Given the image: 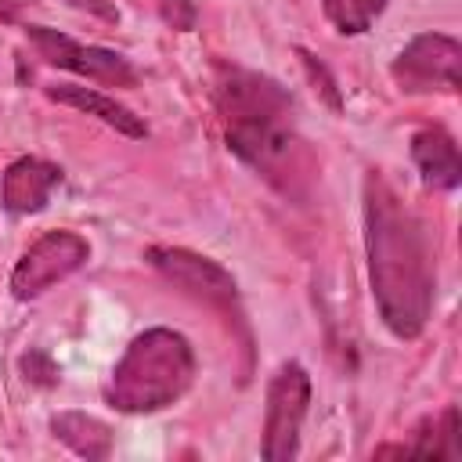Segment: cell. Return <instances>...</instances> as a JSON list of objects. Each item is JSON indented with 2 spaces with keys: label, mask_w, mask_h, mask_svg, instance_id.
<instances>
[{
  "label": "cell",
  "mask_w": 462,
  "mask_h": 462,
  "mask_svg": "<svg viewBox=\"0 0 462 462\" xmlns=\"http://www.w3.org/2000/svg\"><path fill=\"white\" fill-rule=\"evenodd\" d=\"M411 162L422 184L433 191H455L462 184L458 144L444 126H422L411 134Z\"/></svg>",
  "instance_id": "cell-10"
},
{
  "label": "cell",
  "mask_w": 462,
  "mask_h": 462,
  "mask_svg": "<svg viewBox=\"0 0 462 462\" xmlns=\"http://www.w3.org/2000/svg\"><path fill=\"white\" fill-rule=\"evenodd\" d=\"M458 65H462V47L455 36L444 32H419L411 36L401 54L390 65V76L397 79L401 90L408 94H426V90H458Z\"/></svg>",
  "instance_id": "cell-8"
},
{
  "label": "cell",
  "mask_w": 462,
  "mask_h": 462,
  "mask_svg": "<svg viewBox=\"0 0 462 462\" xmlns=\"http://www.w3.org/2000/svg\"><path fill=\"white\" fill-rule=\"evenodd\" d=\"M375 455H433V458H458L462 444H458V408H444L437 419H426L415 430V444H401V448H379Z\"/></svg>",
  "instance_id": "cell-13"
},
{
  "label": "cell",
  "mask_w": 462,
  "mask_h": 462,
  "mask_svg": "<svg viewBox=\"0 0 462 462\" xmlns=\"http://www.w3.org/2000/svg\"><path fill=\"white\" fill-rule=\"evenodd\" d=\"M51 433L69 448L76 451L79 458H90V462H101L112 455V426L87 415V411H58L51 419Z\"/></svg>",
  "instance_id": "cell-12"
},
{
  "label": "cell",
  "mask_w": 462,
  "mask_h": 462,
  "mask_svg": "<svg viewBox=\"0 0 462 462\" xmlns=\"http://www.w3.org/2000/svg\"><path fill=\"white\" fill-rule=\"evenodd\" d=\"M25 36L32 40L36 54L54 69H65L72 76H87V79L105 83V87H137V69L119 51L79 43V40H72L51 25H25Z\"/></svg>",
  "instance_id": "cell-7"
},
{
  "label": "cell",
  "mask_w": 462,
  "mask_h": 462,
  "mask_svg": "<svg viewBox=\"0 0 462 462\" xmlns=\"http://www.w3.org/2000/svg\"><path fill=\"white\" fill-rule=\"evenodd\" d=\"M90 260V242L76 231H47L40 235L11 271V296L36 300L69 274H76Z\"/></svg>",
  "instance_id": "cell-6"
},
{
  "label": "cell",
  "mask_w": 462,
  "mask_h": 462,
  "mask_svg": "<svg viewBox=\"0 0 462 462\" xmlns=\"http://www.w3.org/2000/svg\"><path fill=\"white\" fill-rule=\"evenodd\" d=\"M365 253L383 325L397 339L422 336L437 285L430 235L419 213L379 170L365 177Z\"/></svg>",
  "instance_id": "cell-1"
},
{
  "label": "cell",
  "mask_w": 462,
  "mask_h": 462,
  "mask_svg": "<svg viewBox=\"0 0 462 462\" xmlns=\"http://www.w3.org/2000/svg\"><path fill=\"white\" fill-rule=\"evenodd\" d=\"M217 108L227 148L285 199L303 202L314 184V155L296 134L285 87L249 69H224L217 79Z\"/></svg>",
  "instance_id": "cell-2"
},
{
  "label": "cell",
  "mask_w": 462,
  "mask_h": 462,
  "mask_svg": "<svg viewBox=\"0 0 462 462\" xmlns=\"http://www.w3.org/2000/svg\"><path fill=\"white\" fill-rule=\"evenodd\" d=\"M43 90H47L51 101L69 105V108H79V112L101 119L105 126H112V130L123 134V137L141 141V137L148 134L144 119H141L137 112H130L126 105H119L116 97H108L105 90H94V87H83V83H51V87H43Z\"/></svg>",
  "instance_id": "cell-11"
},
{
  "label": "cell",
  "mask_w": 462,
  "mask_h": 462,
  "mask_svg": "<svg viewBox=\"0 0 462 462\" xmlns=\"http://www.w3.org/2000/svg\"><path fill=\"white\" fill-rule=\"evenodd\" d=\"M325 18L343 36H361L372 29V22L386 11V0H321Z\"/></svg>",
  "instance_id": "cell-14"
},
{
  "label": "cell",
  "mask_w": 462,
  "mask_h": 462,
  "mask_svg": "<svg viewBox=\"0 0 462 462\" xmlns=\"http://www.w3.org/2000/svg\"><path fill=\"white\" fill-rule=\"evenodd\" d=\"M195 379V350L173 328H144L130 339L123 357L116 361L105 401L126 415H152L170 408L188 393Z\"/></svg>",
  "instance_id": "cell-3"
},
{
  "label": "cell",
  "mask_w": 462,
  "mask_h": 462,
  "mask_svg": "<svg viewBox=\"0 0 462 462\" xmlns=\"http://www.w3.org/2000/svg\"><path fill=\"white\" fill-rule=\"evenodd\" d=\"M144 260L166 282H173L180 292H188L191 300L209 303V307L238 318V282L213 256H202V253L184 249V245H148Z\"/></svg>",
  "instance_id": "cell-5"
},
{
  "label": "cell",
  "mask_w": 462,
  "mask_h": 462,
  "mask_svg": "<svg viewBox=\"0 0 462 462\" xmlns=\"http://www.w3.org/2000/svg\"><path fill=\"white\" fill-rule=\"evenodd\" d=\"M22 368H25V379L43 383V386H51V383L58 379V368H54V365H51V357H47V354H40V350L25 354V357H22Z\"/></svg>",
  "instance_id": "cell-17"
},
{
  "label": "cell",
  "mask_w": 462,
  "mask_h": 462,
  "mask_svg": "<svg viewBox=\"0 0 462 462\" xmlns=\"http://www.w3.org/2000/svg\"><path fill=\"white\" fill-rule=\"evenodd\" d=\"M58 184H61V166H54L40 155H22L0 177V206L11 217L40 213L51 202V191Z\"/></svg>",
  "instance_id": "cell-9"
},
{
  "label": "cell",
  "mask_w": 462,
  "mask_h": 462,
  "mask_svg": "<svg viewBox=\"0 0 462 462\" xmlns=\"http://www.w3.org/2000/svg\"><path fill=\"white\" fill-rule=\"evenodd\" d=\"M310 408V375L300 361H282L267 383L263 408V444L260 455L267 462H289L300 455V430Z\"/></svg>",
  "instance_id": "cell-4"
},
{
  "label": "cell",
  "mask_w": 462,
  "mask_h": 462,
  "mask_svg": "<svg viewBox=\"0 0 462 462\" xmlns=\"http://www.w3.org/2000/svg\"><path fill=\"white\" fill-rule=\"evenodd\" d=\"M296 54H300V61H303V72H307V79L314 83V90L321 94V101L328 105V108H343V94H339V87H336V79H332V72L310 54V51H303V47H296Z\"/></svg>",
  "instance_id": "cell-15"
},
{
  "label": "cell",
  "mask_w": 462,
  "mask_h": 462,
  "mask_svg": "<svg viewBox=\"0 0 462 462\" xmlns=\"http://www.w3.org/2000/svg\"><path fill=\"white\" fill-rule=\"evenodd\" d=\"M4 7H7V0H0V11H4Z\"/></svg>",
  "instance_id": "cell-19"
},
{
  "label": "cell",
  "mask_w": 462,
  "mask_h": 462,
  "mask_svg": "<svg viewBox=\"0 0 462 462\" xmlns=\"http://www.w3.org/2000/svg\"><path fill=\"white\" fill-rule=\"evenodd\" d=\"M155 7H159V18H162L173 32H191L195 22H199L195 0H155Z\"/></svg>",
  "instance_id": "cell-16"
},
{
  "label": "cell",
  "mask_w": 462,
  "mask_h": 462,
  "mask_svg": "<svg viewBox=\"0 0 462 462\" xmlns=\"http://www.w3.org/2000/svg\"><path fill=\"white\" fill-rule=\"evenodd\" d=\"M69 4H76V7H83V11H94V14L108 18V22H116V18H119V11H116L108 0H69Z\"/></svg>",
  "instance_id": "cell-18"
}]
</instances>
